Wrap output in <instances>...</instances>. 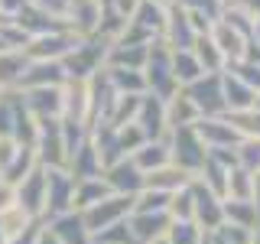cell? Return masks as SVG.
<instances>
[{
	"label": "cell",
	"instance_id": "cell-1",
	"mask_svg": "<svg viewBox=\"0 0 260 244\" xmlns=\"http://www.w3.org/2000/svg\"><path fill=\"white\" fill-rule=\"evenodd\" d=\"M169 163L179 166L185 176H199V169L205 166L208 160V150L202 143V137L195 134V124L192 127H179V130H169Z\"/></svg>",
	"mask_w": 260,
	"mask_h": 244
},
{
	"label": "cell",
	"instance_id": "cell-2",
	"mask_svg": "<svg viewBox=\"0 0 260 244\" xmlns=\"http://www.w3.org/2000/svg\"><path fill=\"white\" fill-rule=\"evenodd\" d=\"M130 211H134V199H130V195L111 192L108 199H101V202H94V205L81 208L78 215H81V222H85L88 234L94 238V234L104 231V228H111V225H117V222H127Z\"/></svg>",
	"mask_w": 260,
	"mask_h": 244
},
{
	"label": "cell",
	"instance_id": "cell-3",
	"mask_svg": "<svg viewBox=\"0 0 260 244\" xmlns=\"http://www.w3.org/2000/svg\"><path fill=\"white\" fill-rule=\"evenodd\" d=\"M36 140H32V153H36L39 166L46 169H65L69 153H65V137H62V120H36Z\"/></svg>",
	"mask_w": 260,
	"mask_h": 244
},
{
	"label": "cell",
	"instance_id": "cell-4",
	"mask_svg": "<svg viewBox=\"0 0 260 244\" xmlns=\"http://www.w3.org/2000/svg\"><path fill=\"white\" fill-rule=\"evenodd\" d=\"M189 95V101L195 104L199 117H218L224 111V95H221V75L218 72H205L202 78H195L192 85L182 88Z\"/></svg>",
	"mask_w": 260,
	"mask_h": 244
},
{
	"label": "cell",
	"instance_id": "cell-5",
	"mask_svg": "<svg viewBox=\"0 0 260 244\" xmlns=\"http://www.w3.org/2000/svg\"><path fill=\"white\" fill-rule=\"evenodd\" d=\"M78 33L72 29H55V33H46V36H32L23 52L29 55L32 62H62L72 49L78 46Z\"/></svg>",
	"mask_w": 260,
	"mask_h": 244
},
{
	"label": "cell",
	"instance_id": "cell-6",
	"mask_svg": "<svg viewBox=\"0 0 260 244\" xmlns=\"http://www.w3.org/2000/svg\"><path fill=\"white\" fill-rule=\"evenodd\" d=\"M72 195H75V179L69 176V169H46V208H43V222L72 211Z\"/></svg>",
	"mask_w": 260,
	"mask_h": 244
},
{
	"label": "cell",
	"instance_id": "cell-7",
	"mask_svg": "<svg viewBox=\"0 0 260 244\" xmlns=\"http://www.w3.org/2000/svg\"><path fill=\"white\" fill-rule=\"evenodd\" d=\"M13 189H16V205L32 218H43V208H46V166H36L29 176H23Z\"/></svg>",
	"mask_w": 260,
	"mask_h": 244
},
{
	"label": "cell",
	"instance_id": "cell-8",
	"mask_svg": "<svg viewBox=\"0 0 260 244\" xmlns=\"http://www.w3.org/2000/svg\"><path fill=\"white\" fill-rule=\"evenodd\" d=\"M189 189H192V199H195V225H199L202 231H218V228L224 225L221 199H218L211 189H205L199 179H192Z\"/></svg>",
	"mask_w": 260,
	"mask_h": 244
},
{
	"label": "cell",
	"instance_id": "cell-9",
	"mask_svg": "<svg viewBox=\"0 0 260 244\" xmlns=\"http://www.w3.org/2000/svg\"><path fill=\"white\" fill-rule=\"evenodd\" d=\"M134 124L140 127V134L146 140H162V137L169 134V127H166V101H159V98H153V95H143Z\"/></svg>",
	"mask_w": 260,
	"mask_h": 244
},
{
	"label": "cell",
	"instance_id": "cell-10",
	"mask_svg": "<svg viewBox=\"0 0 260 244\" xmlns=\"http://www.w3.org/2000/svg\"><path fill=\"white\" fill-rule=\"evenodd\" d=\"M169 225H173V218L166 211H130L127 215V228L137 244H150V241L162 238L169 231Z\"/></svg>",
	"mask_w": 260,
	"mask_h": 244
},
{
	"label": "cell",
	"instance_id": "cell-11",
	"mask_svg": "<svg viewBox=\"0 0 260 244\" xmlns=\"http://www.w3.org/2000/svg\"><path fill=\"white\" fill-rule=\"evenodd\" d=\"M20 95L36 120H62V88H29Z\"/></svg>",
	"mask_w": 260,
	"mask_h": 244
},
{
	"label": "cell",
	"instance_id": "cell-12",
	"mask_svg": "<svg viewBox=\"0 0 260 244\" xmlns=\"http://www.w3.org/2000/svg\"><path fill=\"white\" fill-rule=\"evenodd\" d=\"M104 182L111 186V192H117V195H130V199H134V195H140L143 192V173L140 169L134 166V160H117L114 163V166H108L104 169Z\"/></svg>",
	"mask_w": 260,
	"mask_h": 244
},
{
	"label": "cell",
	"instance_id": "cell-13",
	"mask_svg": "<svg viewBox=\"0 0 260 244\" xmlns=\"http://www.w3.org/2000/svg\"><path fill=\"white\" fill-rule=\"evenodd\" d=\"M69 75H65V65L62 62H32L26 65L20 78V92H29V88H62Z\"/></svg>",
	"mask_w": 260,
	"mask_h": 244
},
{
	"label": "cell",
	"instance_id": "cell-14",
	"mask_svg": "<svg viewBox=\"0 0 260 244\" xmlns=\"http://www.w3.org/2000/svg\"><path fill=\"white\" fill-rule=\"evenodd\" d=\"M208 39L215 43V49L221 52V59H224L228 65H231V62H241V59H244V52H247V39H244L238 29H231L224 20L211 23Z\"/></svg>",
	"mask_w": 260,
	"mask_h": 244
},
{
	"label": "cell",
	"instance_id": "cell-15",
	"mask_svg": "<svg viewBox=\"0 0 260 244\" xmlns=\"http://www.w3.org/2000/svg\"><path fill=\"white\" fill-rule=\"evenodd\" d=\"M46 228L62 244H91V234H88V228H85L78 211H65V215H59V218H49Z\"/></svg>",
	"mask_w": 260,
	"mask_h": 244
},
{
	"label": "cell",
	"instance_id": "cell-16",
	"mask_svg": "<svg viewBox=\"0 0 260 244\" xmlns=\"http://www.w3.org/2000/svg\"><path fill=\"white\" fill-rule=\"evenodd\" d=\"M29 65V55L23 49H4L0 52V92H20V78Z\"/></svg>",
	"mask_w": 260,
	"mask_h": 244
},
{
	"label": "cell",
	"instance_id": "cell-17",
	"mask_svg": "<svg viewBox=\"0 0 260 244\" xmlns=\"http://www.w3.org/2000/svg\"><path fill=\"white\" fill-rule=\"evenodd\" d=\"M166 137H162V140H146L140 150L130 157V160H134V166L140 169L143 176L146 173H156V169H162V166H169V140H166Z\"/></svg>",
	"mask_w": 260,
	"mask_h": 244
},
{
	"label": "cell",
	"instance_id": "cell-18",
	"mask_svg": "<svg viewBox=\"0 0 260 244\" xmlns=\"http://www.w3.org/2000/svg\"><path fill=\"white\" fill-rule=\"evenodd\" d=\"M221 95H224V111L228 114H238V111L254 108V92H250L241 78H234L231 72L221 75Z\"/></svg>",
	"mask_w": 260,
	"mask_h": 244
},
{
	"label": "cell",
	"instance_id": "cell-19",
	"mask_svg": "<svg viewBox=\"0 0 260 244\" xmlns=\"http://www.w3.org/2000/svg\"><path fill=\"white\" fill-rule=\"evenodd\" d=\"M195 120H199V111H195V104L189 101V95L179 88V92L166 101V127L179 130V127H192Z\"/></svg>",
	"mask_w": 260,
	"mask_h": 244
},
{
	"label": "cell",
	"instance_id": "cell-20",
	"mask_svg": "<svg viewBox=\"0 0 260 244\" xmlns=\"http://www.w3.org/2000/svg\"><path fill=\"white\" fill-rule=\"evenodd\" d=\"M192 182V176H185L179 166H162V169H156V173H146L143 176V189H159V192H179V189H185V186Z\"/></svg>",
	"mask_w": 260,
	"mask_h": 244
},
{
	"label": "cell",
	"instance_id": "cell-21",
	"mask_svg": "<svg viewBox=\"0 0 260 244\" xmlns=\"http://www.w3.org/2000/svg\"><path fill=\"white\" fill-rule=\"evenodd\" d=\"M111 195V186L104 182V176H94V179H75V195H72V211H81L94 202L108 199Z\"/></svg>",
	"mask_w": 260,
	"mask_h": 244
},
{
	"label": "cell",
	"instance_id": "cell-22",
	"mask_svg": "<svg viewBox=\"0 0 260 244\" xmlns=\"http://www.w3.org/2000/svg\"><path fill=\"white\" fill-rule=\"evenodd\" d=\"M104 72H108L111 85L117 95H146V78L143 72L137 69H111V65H104Z\"/></svg>",
	"mask_w": 260,
	"mask_h": 244
},
{
	"label": "cell",
	"instance_id": "cell-23",
	"mask_svg": "<svg viewBox=\"0 0 260 244\" xmlns=\"http://www.w3.org/2000/svg\"><path fill=\"white\" fill-rule=\"evenodd\" d=\"M221 211H224V222H228V225L247 228V231H257V228H260V218H257L254 202H231V199H221Z\"/></svg>",
	"mask_w": 260,
	"mask_h": 244
},
{
	"label": "cell",
	"instance_id": "cell-24",
	"mask_svg": "<svg viewBox=\"0 0 260 244\" xmlns=\"http://www.w3.org/2000/svg\"><path fill=\"white\" fill-rule=\"evenodd\" d=\"M250 195H254V173H247L241 166H231L228 169V182H224V199L250 202Z\"/></svg>",
	"mask_w": 260,
	"mask_h": 244
},
{
	"label": "cell",
	"instance_id": "cell-25",
	"mask_svg": "<svg viewBox=\"0 0 260 244\" xmlns=\"http://www.w3.org/2000/svg\"><path fill=\"white\" fill-rule=\"evenodd\" d=\"M202 75H205V72H202V65H199V59H195L192 49H185V52H173V78H176L179 88L192 85V81L202 78Z\"/></svg>",
	"mask_w": 260,
	"mask_h": 244
},
{
	"label": "cell",
	"instance_id": "cell-26",
	"mask_svg": "<svg viewBox=\"0 0 260 244\" xmlns=\"http://www.w3.org/2000/svg\"><path fill=\"white\" fill-rule=\"evenodd\" d=\"M39 166V160H36V153H32V146H23L20 143V150H16V157L10 160V166H7L4 169V179H7V182H20V179L23 176H29L32 173V169H36Z\"/></svg>",
	"mask_w": 260,
	"mask_h": 244
},
{
	"label": "cell",
	"instance_id": "cell-27",
	"mask_svg": "<svg viewBox=\"0 0 260 244\" xmlns=\"http://www.w3.org/2000/svg\"><path fill=\"white\" fill-rule=\"evenodd\" d=\"M32 222H36V218L26 215V211H23L20 205L7 208L4 215H0V234H4V244H7V241H13L16 234H23V231H26V228H29Z\"/></svg>",
	"mask_w": 260,
	"mask_h": 244
},
{
	"label": "cell",
	"instance_id": "cell-28",
	"mask_svg": "<svg viewBox=\"0 0 260 244\" xmlns=\"http://www.w3.org/2000/svg\"><path fill=\"white\" fill-rule=\"evenodd\" d=\"M166 215L173 218V222H195V199H192V189H189V186L169 195Z\"/></svg>",
	"mask_w": 260,
	"mask_h": 244
},
{
	"label": "cell",
	"instance_id": "cell-29",
	"mask_svg": "<svg viewBox=\"0 0 260 244\" xmlns=\"http://www.w3.org/2000/svg\"><path fill=\"white\" fill-rule=\"evenodd\" d=\"M228 124H231L244 140H260V111L247 108V111H238V114H228Z\"/></svg>",
	"mask_w": 260,
	"mask_h": 244
},
{
	"label": "cell",
	"instance_id": "cell-30",
	"mask_svg": "<svg viewBox=\"0 0 260 244\" xmlns=\"http://www.w3.org/2000/svg\"><path fill=\"white\" fill-rule=\"evenodd\" d=\"M192 52H195V59H199L202 72H218V65L224 62V59H221V52L215 49V43L208 39V33L195 39V49H192Z\"/></svg>",
	"mask_w": 260,
	"mask_h": 244
},
{
	"label": "cell",
	"instance_id": "cell-31",
	"mask_svg": "<svg viewBox=\"0 0 260 244\" xmlns=\"http://www.w3.org/2000/svg\"><path fill=\"white\" fill-rule=\"evenodd\" d=\"M202 234L205 231L195 222H173L169 231H166V238H169V244H202Z\"/></svg>",
	"mask_w": 260,
	"mask_h": 244
},
{
	"label": "cell",
	"instance_id": "cell-32",
	"mask_svg": "<svg viewBox=\"0 0 260 244\" xmlns=\"http://www.w3.org/2000/svg\"><path fill=\"white\" fill-rule=\"evenodd\" d=\"M234 157H238L241 169L260 173V140H241L238 146H234Z\"/></svg>",
	"mask_w": 260,
	"mask_h": 244
},
{
	"label": "cell",
	"instance_id": "cell-33",
	"mask_svg": "<svg viewBox=\"0 0 260 244\" xmlns=\"http://www.w3.org/2000/svg\"><path fill=\"white\" fill-rule=\"evenodd\" d=\"M182 10H192V13H202L208 20H218L221 16V0H179Z\"/></svg>",
	"mask_w": 260,
	"mask_h": 244
},
{
	"label": "cell",
	"instance_id": "cell-34",
	"mask_svg": "<svg viewBox=\"0 0 260 244\" xmlns=\"http://www.w3.org/2000/svg\"><path fill=\"white\" fill-rule=\"evenodd\" d=\"M26 4L36 7V10H43V13H49V16H55V20H65V16H69V0H26Z\"/></svg>",
	"mask_w": 260,
	"mask_h": 244
},
{
	"label": "cell",
	"instance_id": "cell-35",
	"mask_svg": "<svg viewBox=\"0 0 260 244\" xmlns=\"http://www.w3.org/2000/svg\"><path fill=\"white\" fill-rule=\"evenodd\" d=\"M16 150H20V143H16L13 137H0V176H4V169L10 166V160L16 157Z\"/></svg>",
	"mask_w": 260,
	"mask_h": 244
},
{
	"label": "cell",
	"instance_id": "cell-36",
	"mask_svg": "<svg viewBox=\"0 0 260 244\" xmlns=\"http://www.w3.org/2000/svg\"><path fill=\"white\" fill-rule=\"evenodd\" d=\"M13 205H16V189H13V182H7V179L0 176V215Z\"/></svg>",
	"mask_w": 260,
	"mask_h": 244
},
{
	"label": "cell",
	"instance_id": "cell-37",
	"mask_svg": "<svg viewBox=\"0 0 260 244\" xmlns=\"http://www.w3.org/2000/svg\"><path fill=\"white\" fill-rule=\"evenodd\" d=\"M250 202H254L257 218H260V173H254V195H250Z\"/></svg>",
	"mask_w": 260,
	"mask_h": 244
},
{
	"label": "cell",
	"instance_id": "cell-38",
	"mask_svg": "<svg viewBox=\"0 0 260 244\" xmlns=\"http://www.w3.org/2000/svg\"><path fill=\"white\" fill-rule=\"evenodd\" d=\"M36 244H62V241L55 238V234L49 231V228H43V234H39V241H36Z\"/></svg>",
	"mask_w": 260,
	"mask_h": 244
},
{
	"label": "cell",
	"instance_id": "cell-39",
	"mask_svg": "<svg viewBox=\"0 0 260 244\" xmlns=\"http://www.w3.org/2000/svg\"><path fill=\"white\" fill-rule=\"evenodd\" d=\"M150 4H156V7H162V10H169L173 4H179V0H150Z\"/></svg>",
	"mask_w": 260,
	"mask_h": 244
},
{
	"label": "cell",
	"instance_id": "cell-40",
	"mask_svg": "<svg viewBox=\"0 0 260 244\" xmlns=\"http://www.w3.org/2000/svg\"><path fill=\"white\" fill-rule=\"evenodd\" d=\"M254 111H260V92L254 95Z\"/></svg>",
	"mask_w": 260,
	"mask_h": 244
},
{
	"label": "cell",
	"instance_id": "cell-41",
	"mask_svg": "<svg viewBox=\"0 0 260 244\" xmlns=\"http://www.w3.org/2000/svg\"><path fill=\"white\" fill-rule=\"evenodd\" d=\"M0 98H4V92H0Z\"/></svg>",
	"mask_w": 260,
	"mask_h": 244
},
{
	"label": "cell",
	"instance_id": "cell-42",
	"mask_svg": "<svg viewBox=\"0 0 260 244\" xmlns=\"http://www.w3.org/2000/svg\"><path fill=\"white\" fill-rule=\"evenodd\" d=\"M250 244H257V241H250Z\"/></svg>",
	"mask_w": 260,
	"mask_h": 244
}]
</instances>
